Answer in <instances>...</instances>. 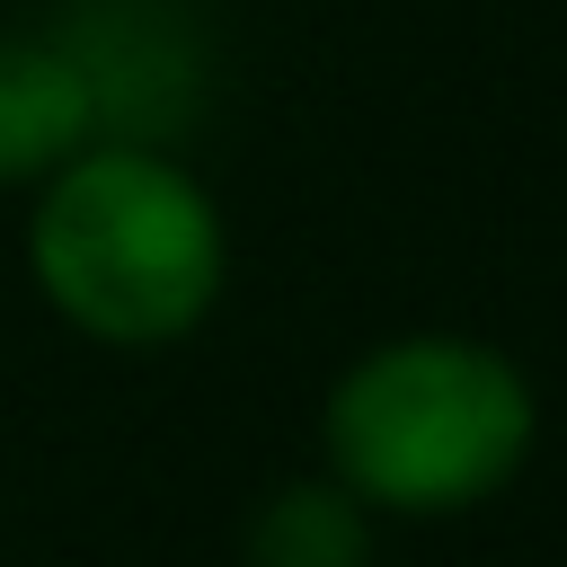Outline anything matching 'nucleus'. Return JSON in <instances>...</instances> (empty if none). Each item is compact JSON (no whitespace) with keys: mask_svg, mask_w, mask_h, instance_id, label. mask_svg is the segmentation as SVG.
Here are the masks:
<instances>
[{"mask_svg":"<svg viewBox=\"0 0 567 567\" xmlns=\"http://www.w3.org/2000/svg\"><path fill=\"white\" fill-rule=\"evenodd\" d=\"M549 434L532 363L478 328H390L319 390V470L372 523H470Z\"/></svg>","mask_w":567,"mask_h":567,"instance_id":"nucleus-2","label":"nucleus"},{"mask_svg":"<svg viewBox=\"0 0 567 567\" xmlns=\"http://www.w3.org/2000/svg\"><path fill=\"white\" fill-rule=\"evenodd\" d=\"M18 257L53 328L97 354H168L230 292V213L186 142L89 133L27 186Z\"/></svg>","mask_w":567,"mask_h":567,"instance_id":"nucleus-1","label":"nucleus"},{"mask_svg":"<svg viewBox=\"0 0 567 567\" xmlns=\"http://www.w3.org/2000/svg\"><path fill=\"white\" fill-rule=\"evenodd\" d=\"M372 558H381V523L328 470L275 478L239 523V567H372Z\"/></svg>","mask_w":567,"mask_h":567,"instance_id":"nucleus-5","label":"nucleus"},{"mask_svg":"<svg viewBox=\"0 0 567 567\" xmlns=\"http://www.w3.org/2000/svg\"><path fill=\"white\" fill-rule=\"evenodd\" d=\"M89 133H97V115H89V89H80V62L62 53V35L44 18L0 27V195H27Z\"/></svg>","mask_w":567,"mask_h":567,"instance_id":"nucleus-4","label":"nucleus"},{"mask_svg":"<svg viewBox=\"0 0 567 567\" xmlns=\"http://www.w3.org/2000/svg\"><path fill=\"white\" fill-rule=\"evenodd\" d=\"M44 27L80 62L97 133L195 142L221 97V44L195 0H62Z\"/></svg>","mask_w":567,"mask_h":567,"instance_id":"nucleus-3","label":"nucleus"}]
</instances>
